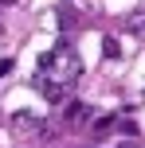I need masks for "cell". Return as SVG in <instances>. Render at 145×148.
Masks as SVG:
<instances>
[{
    "mask_svg": "<svg viewBox=\"0 0 145 148\" xmlns=\"http://www.w3.org/2000/svg\"><path fill=\"white\" fill-rule=\"evenodd\" d=\"M126 27H130V31H145V12L130 16V20H126Z\"/></svg>",
    "mask_w": 145,
    "mask_h": 148,
    "instance_id": "cell-5",
    "label": "cell"
},
{
    "mask_svg": "<svg viewBox=\"0 0 145 148\" xmlns=\"http://www.w3.org/2000/svg\"><path fill=\"white\" fill-rule=\"evenodd\" d=\"M8 70H12V59H4V62H0V78H4Z\"/></svg>",
    "mask_w": 145,
    "mask_h": 148,
    "instance_id": "cell-6",
    "label": "cell"
},
{
    "mask_svg": "<svg viewBox=\"0 0 145 148\" xmlns=\"http://www.w3.org/2000/svg\"><path fill=\"white\" fill-rule=\"evenodd\" d=\"M39 70L47 74V82H59V86H71V82L83 74V59L71 43H55L51 51L39 55Z\"/></svg>",
    "mask_w": 145,
    "mask_h": 148,
    "instance_id": "cell-1",
    "label": "cell"
},
{
    "mask_svg": "<svg viewBox=\"0 0 145 148\" xmlns=\"http://www.w3.org/2000/svg\"><path fill=\"white\" fill-rule=\"evenodd\" d=\"M67 121H71V125L90 121V105H86V101H71V105H67Z\"/></svg>",
    "mask_w": 145,
    "mask_h": 148,
    "instance_id": "cell-3",
    "label": "cell"
},
{
    "mask_svg": "<svg viewBox=\"0 0 145 148\" xmlns=\"http://www.w3.org/2000/svg\"><path fill=\"white\" fill-rule=\"evenodd\" d=\"M35 90L47 97V101H63V94H67V86H59V82H47V78H35Z\"/></svg>",
    "mask_w": 145,
    "mask_h": 148,
    "instance_id": "cell-2",
    "label": "cell"
},
{
    "mask_svg": "<svg viewBox=\"0 0 145 148\" xmlns=\"http://www.w3.org/2000/svg\"><path fill=\"white\" fill-rule=\"evenodd\" d=\"M102 55H106V59H122V47H118V39H102Z\"/></svg>",
    "mask_w": 145,
    "mask_h": 148,
    "instance_id": "cell-4",
    "label": "cell"
}]
</instances>
